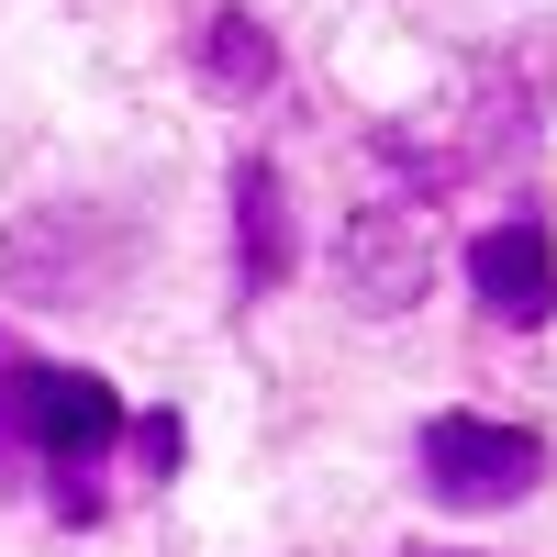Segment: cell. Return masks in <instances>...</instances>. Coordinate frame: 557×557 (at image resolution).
<instances>
[{
    "mask_svg": "<svg viewBox=\"0 0 557 557\" xmlns=\"http://www.w3.org/2000/svg\"><path fill=\"white\" fill-rule=\"evenodd\" d=\"M412 457H424V491L457 502V513H502V502H524L546 480V435L535 424H491V412H435L412 435Z\"/></svg>",
    "mask_w": 557,
    "mask_h": 557,
    "instance_id": "3",
    "label": "cell"
},
{
    "mask_svg": "<svg viewBox=\"0 0 557 557\" xmlns=\"http://www.w3.org/2000/svg\"><path fill=\"white\" fill-rule=\"evenodd\" d=\"M412 557H446V546H412Z\"/></svg>",
    "mask_w": 557,
    "mask_h": 557,
    "instance_id": "10",
    "label": "cell"
},
{
    "mask_svg": "<svg viewBox=\"0 0 557 557\" xmlns=\"http://www.w3.org/2000/svg\"><path fill=\"white\" fill-rule=\"evenodd\" d=\"M134 435V412L112 380L89 368H45V357H0V480L12 469H45L57 491V524H101V469L112 446Z\"/></svg>",
    "mask_w": 557,
    "mask_h": 557,
    "instance_id": "1",
    "label": "cell"
},
{
    "mask_svg": "<svg viewBox=\"0 0 557 557\" xmlns=\"http://www.w3.org/2000/svg\"><path fill=\"white\" fill-rule=\"evenodd\" d=\"M201 78L223 89V101H268L278 89V34L257 12H212L201 23Z\"/></svg>",
    "mask_w": 557,
    "mask_h": 557,
    "instance_id": "8",
    "label": "cell"
},
{
    "mask_svg": "<svg viewBox=\"0 0 557 557\" xmlns=\"http://www.w3.org/2000/svg\"><path fill=\"white\" fill-rule=\"evenodd\" d=\"M123 446H134V469H146V480H168L190 435H178V412H134V435H123Z\"/></svg>",
    "mask_w": 557,
    "mask_h": 557,
    "instance_id": "9",
    "label": "cell"
},
{
    "mask_svg": "<svg viewBox=\"0 0 557 557\" xmlns=\"http://www.w3.org/2000/svg\"><path fill=\"white\" fill-rule=\"evenodd\" d=\"M346 290L357 312H412L435 290V212L424 201H380V212H346Z\"/></svg>",
    "mask_w": 557,
    "mask_h": 557,
    "instance_id": "5",
    "label": "cell"
},
{
    "mask_svg": "<svg viewBox=\"0 0 557 557\" xmlns=\"http://www.w3.org/2000/svg\"><path fill=\"white\" fill-rule=\"evenodd\" d=\"M469 290H480V312L491 323H535L557 312V235L535 212H513V223H491V235H469Z\"/></svg>",
    "mask_w": 557,
    "mask_h": 557,
    "instance_id": "6",
    "label": "cell"
},
{
    "mask_svg": "<svg viewBox=\"0 0 557 557\" xmlns=\"http://www.w3.org/2000/svg\"><path fill=\"white\" fill-rule=\"evenodd\" d=\"M290 268H301V235H290V178H278L268 157H246V168H235V278H246V301H268Z\"/></svg>",
    "mask_w": 557,
    "mask_h": 557,
    "instance_id": "7",
    "label": "cell"
},
{
    "mask_svg": "<svg viewBox=\"0 0 557 557\" xmlns=\"http://www.w3.org/2000/svg\"><path fill=\"white\" fill-rule=\"evenodd\" d=\"M535 67H546V57H535ZM535 67H524V57H491V67L469 78V112H457V123H435V134L380 123V157L412 178V190H457V178H480L513 134H535Z\"/></svg>",
    "mask_w": 557,
    "mask_h": 557,
    "instance_id": "2",
    "label": "cell"
},
{
    "mask_svg": "<svg viewBox=\"0 0 557 557\" xmlns=\"http://www.w3.org/2000/svg\"><path fill=\"white\" fill-rule=\"evenodd\" d=\"M0 278H12V301H101L123 278V235L78 201H34L0 235Z\"/></svg>",
    "mask_w": 557,
    "mask_h": 557,
    "instance_id": "4",
    "label": "cell"
}]
</instances>
